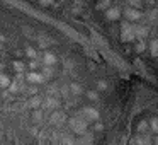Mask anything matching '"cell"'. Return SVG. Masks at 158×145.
<instances>
[{
    "mask_svg": "<svg viewBox=\"0 0 158 145\" xmlns=\"http://www.w3.org/2000/svg\"><path fill=\"white\" fill-rule=\"evenodd\" d=\"M60 94H61L65 99H68V97H70V87L68 86H63L61 89H60Z\"/></svg>",
    "mask_w": 158,
    "mask_h": 145,
    "instance_id": "obj_21",
    "label": "cell"
},
{
    "mask_svg": "<svg viewBox=\"0 0 158 145\" xmlns=\"http://www.w3.org/2000/svg\"><path fill=\"white\" fill-rule=\"evenodd\" d=\"M41 103H43V99L39 96H36V94H32V97L31 99H29V108H32V109H34V108H41Z\"/></svg>",
    "mask_w": 158,
    "mask_h": 145,
    "instance_id": "obj_12",
    "label": "cell"
},
{
    "mask_svg": "<svg viewBox=\"0 0 158 145\" xmlns=\"http://www.w3.org/2000/svg\"><path fill=\"white\" fill-rule=\"evenodd\" d=\"M102 128H104V125H102V123H97V125H95V130H97V131H100Z\"/></svg>",
    "mask_w": 158,
    "mask_h": 145,
    "instance_id": "obj_34",
    "label": "cell"
},
{
    "mask_svg": "<svg viewBox=\"0 0 158 145\" xmlns=\"http://www.w3.org/2000/svg\"><path fill=\"white\" fill-rule=\"evenodd\" d=\"M21 31H22V33H24V34H26V36H27V38H36V33H34V31H32V29H31V28H27V26H24V28H22V29H21Z\"/></svg>",
    "mask_w": 158,
    "mask_h": 145,
    "instance_id": "obj_18",
    "label": "cell"
},
{
    "mask_svg": "<svg viewBox=\"0 0 158 145\" xmlns=\"http://www.w3.org/2000/svg\"><path fill=\"white\" fill-rule=\"evenodd\" d=\"M41 106L44 108V109H51V111H53V109H58L60 101L56 99L55 96H48V97H46V99L41 103Z\"/></svg>",
    "mask_w": 158,
    "mask_h": 145,
    "instance_id": "obj_5",
    "label": "cell"
},
{
    "mask_svg": "<svg viewBox=\"0 0 158 145\" xmlns=\"http://www.w3.org/2000/svg\"><path fill=\"white\" fill-rule=\"evenodd\" d=\"M48 121H49V125L51 126H63V125L66 123V114L63 113V111H58V109H53V113L49 114V118H48Z\"/></svg>",
    "mask_w": 158,
    "mask_h": 145,
    "instance_id": "obj_2",
    "label": "cell"
},
{
    "mask_svg": "<svg viewBox=\"0 0 158 145\" xmlns=\"http://www.w3.org/2000/svg\"><path fill=\"white\" fill-rule=\"evenodd\" d=\"M0 97H2V94H0Z\"/></svg>",
    "mask_w": 158,
    "mask_h": 145,
    "instance_id": "obj_35",
    "label": "cell"
},
{
    "mask_svg": "<svg viewBox=\"0 0 158 145\" xmlns=\"http://www.w3.org/2000/svg\"><path fill=\"white\" fill-rule=\"evenodd\" d=\"M97 87H99V90H107V82H104V80H99Z\"/></svg>",
    "mask_w": 158,
    "mask_h": 145,
    "instance_id": "obj_27",
    "label": "cell"
},
{
    "mask_svg": "<svg viewBox=\"0 0 158 145\" xmlns=\"http://www.w3.org/2000/svg\"><path fill=\"white\" fill-rule=\"evenodd\" d=\"M133 31H134V36L138 39H146L150 36V31H148L146 26H138V24H133Z\"/></svg>",
    "mask_w": 158,
    "mask_h": 145,
    "instance_id": "obj_6",
    "label": "cell"
},
{
    "mask_svg": "<svg viewBox=\"0 0 158 145\" xmlns=\"http://www.w3.org/2000/svg\"><path fill=\"white\" fill-rule=\"evenodd\" d=\"M87 97H89L90 101H97L99 99V94H97L95 90H89V92H87Z\"/></svg>",
    "mask_w": 158,
    "mask_h": 145,
    "instance_id": "obj_23",
    "label": "cell"
},
{
    "mask_svg": "<svg viewBox=\"0 0 158 145\" xmlns=\"http://www.w3.org/2000/svg\"><path fill=\"white\" fill-rule=\"evenodd\" d=\"M41 73H43V77H44V79H51L55 72H53L51 65H44V68H43V72H41Z\"/></svg>",
    "mask_w": 158,
    "mask_h": 145,
    "instance_id": "obj_14",
    "label": "cell"
},
{
    "mask_svg": "<svg viewBox=\"0 0 158 145\" xmlns=\"http://www.w3.org/2000/svg\"><path fill=\"white\" fill-rule=\"evenodd\" d=\"M29 133H31L32 137H34V135H39V130H38V126H31V128H29Z\"/></svg>",
    "mask_w": 158,
    "mask_h": 145,
    "instance_id": "obj_30",
    "label": "cell"
},
{
    "mask_svg": "<svg viewBox=\"0 0 158 145\" xmlns=\"http://www.w3.org/2000/svg\"><path fill=\"white\" fill-rule=\"evenodd\" d=\"M26 79H27V82L29 84H36V86H38V84H43L44 82V77H43V73H39V72H34V70H32L31 73H29L27 77H26Z\"/></svg>",
    "mask_w": 158,
    "mask_h": 145,
    "instance_id": "obj_8",
    "label": "cell"
},
{
    "mask_svg": "<svg viewBox=\"0 0 158 145\" xmlns=\"http://www.w3.org/2000/svg\"><path fill=\"white\" fill-rule=\"evenodd\" d=\"M129 4H131V5H136V7H139L141 2H139V0H129Z\"/></svg>",
    "mask_w": 158,
    "mask_h": 145,
    "instance_id": "obj_31",
    "label": "cell"
},
{
    "mask_svg": "<svg viewBox=\"0 0 158 145\" xmlns=\"http://www.w3.org/2000/svg\"><path fill=\"white\" fill-rule=\"evenodd\" d=\"M80 11H82V5H80V4H75V5L72 7V12H73V14H78Z\"/></svg>",
    "mask_w": 158,
    "mask_h": 145,
    "instance_id": "obj_29",
    "label": "cell"
},
{
    "mask_svg": "<svg viewBox=\"0 0 158 145\" xmlns=\"http://www.w3.org/2000/svg\"><path fill=\"white\" fill-rule=\"evenodd\" d=\"M144 50H146V45H144V39H139V43H138V46H136V51L143 53Z\"/></svg>",
    "mask_w": 158,
    "mask_h": 145,
    "instance_id": "obj_24",
    "label": "cell"
},
{
    "mask_svg": "<svg viewBox=\"0 0 158 145\" xmlns=\"http://www.w3.org/2000/svg\"><path fill=\"white\" fill-rule=\"evenodd\" d=\"M14 68H15V72H19V73H21L22 70H24V63H21V62H15V63H14Z\"/></svg>",
    "mask_w": 158,
    "mask_h": 145,
    "instance_id": "obj_25",
    "label": "cell"
},
{
    "mask_svg": "<svg viewBox=\"0 0 158 145\" xmlns=\"http://www.w3.org/2000/svg\"><path fill=\"white\" fill-rule=\"evenodd\" d=\"M107 9V7H106ZM106 17L109 19V21H117V19L121 17V9L117 7V5H114V7H109L106 11Z\"/></svg>",
    "mask_w": 158,
    "mask_h": 145,
    "instance_id": "obj_7",
    "label": "cell"
},
{
    "mask_svg": "<svg viewBox=\"0 0 158 145\" xmlns=\"http://www.w3.org/2000/svg\"><path fill=\"white\" fill-rule=\"evenodd\" d=\"M109 4H110V0H99V7H109Z\"/></svg>",
    "mask_w": 158,
    "mask_h": 145,
    "instance_id": "obj_28",
    "label": "cell"
},
{
    "mask_svg": "<svg viewBox=\"0 0 158 145\" xmlns=\"http://www.w3.org/2000/svg\"><path fill=\"white\" fill-rule=\"evenodd\" d=\"M70 94H73V96H82L83 94V89H82V86H80V84H70Z\"/></svg>",
    "mask_w": 158,
    "mask_h": 145,
    "instance_id": "obj_11",
    "label": "cell"
},
{
    "mask_svg": "<svg viewBox=\"0 0 158 145\" xmlns=\"http://www.w3.org/2000/svg\"><path fill=\"white\" fill-rule=\"evenodd\" d=\"M150 51H151V56H156V55H158V51H156V39H155V38H151Z\"/></svg>",
    "mask_w": 158,
    "mask_h": 145,
    "instance_id": "obj_19",
    "label": "cell"
},
{
    "mask_svg": "<svg viewBox=\"0 0 158 145\" xmlns=\"http://www.w3.org/2000/svg\"><path fill=\"white\" fill-rule=\"evenodd\" d=\"M150 128H151V133L153 135H156L158 133V123H156V118H151V121H150Z\"/></svg>",
    "mask_w": 158,
    "mask_h": 145,
    "instance_id": "obj_15",
    "label": "cell"
},
{
    "mask_svg": "<svg viewBox=\"0 0 158 145\" xmlns=\"http://www.w3.org/2000/svg\"><path fill=\"white\" fill-rule=\"evenodd\" d=\"M26 53H27V56H31V58H39V55H38V50L31 48V46H27V48H26Z\"/></svg>",
    "mask_w": 158,
    "mask_h": 145,
    "instance_id": "obj_17",
    "label": "cell"
},
{
    "mask_svg": "<svg viewBox=\"0 0 158 145\" xmlns=\"http://www.w3.org/2000/svg\"><path fill=\"white\" fill-rule=\"evenodd\" d=\"M43 62H41V65H55L56 63V56L53 55V53H43Z\"/></svg>",
    "mask_w": 158,
    "mask_h": 145,
    "instance_id": "obj_10",
    "label": "cell"
},
{
    "mask_svg": "<svg viewBox=\"0 0 158 145\" xmlns=\"http://www.w3.org/2000/svg\"><path fill=\"white\" fill-rule=\"evenodd\" d=\"M124 17H126L127 21L134 22V21H139V19L143 17V14H141V12L138 11V9L129 7V9H124Z\"/></svg>",
    "mask_w": 158,
    "mask_h": 145,
    "instance_id": "obj_4",
    "label": "cell"
},
{
    "mask_svg": "<svg viewBox=\"0 0 158 145\" xmlns=\"http://www.w3.org/2000/svg\"><path fill=\"white\" fill-rule=\"evenodd\" d=\"M36 38L39 39V46H43V48H44V46H48L49 43H51V39L44 38V34H41V36H36Z\"/></svg>",
    "mask_w": 158,
    "mask_h": 145,
    "instance_id": "obj_16",
    "label": "cell"
},
{
    "mask_svg": "<svg viewBox=\"0 0 158 145\" xmlns=\"http://www.w3.org/2000/svg\"><path fill=\"white\" fill-rule=\"evenodd\" d=\"M31 120H32V123H36V125H41L43 121H44V113H43L41 108H34V111L31 113Z\"/></svg>",
    "mask_w": 158,
    "mask_h": 145,
    "instance_id": "obj_9",
    "label": "cell"
},
{
    "mask_svg": "<svg viewBox=\"0 0 158 145\" xmlns=\"http://www.w3.org/2000/svg\"><path fill=\"white\" fill-rule=\"evenodd\" d=\"M10 82H12V80H10V77H9V75H5V73H0V87H2V89H7Z\"/></svg>",
    "mask_w": 158,
    "mask_h": 145,
    "instance_id": "obj_13",
    "label": "cell"
},
{
    "mask_svg": "<svg viewBox=\"0 0 158 145\" xmlns=\"http://www.w3.org/2000/svg\"><path fill=\"white\" fill-rule=\"evenodd\" d=\"M138 131H139V133H148V123L146 121H141V123L138 125Z\"/></svg>",
    "mask_w": 158,
    "mask_h": 145,
    "instance_id": "obj_20",
    "label": "cell"
},
{
    "mask_svg": "<svg viewBox=\"0 0 158 145\" xmlns=\"http://www.w3.org/2000/svg\"><path fill=\"white\" fill-rule=\"evenodd\" d=\"M80 116H83L87 121H99V111L94 109V108H83L82 113H80Z\"/></svg>",
    "mask_w": 158,
    "mask_h": 145,
    "instance_id": "obj_3",
    "label": "cell"
},
{
    "mask_svg": "<svg viewBox=\"0 0 158 145\" xmlns=\"http://www.w3.org/2000/svg\"><path fill=\"white\" fill-rule=\"evenodd\" d=\"M43 5H49V4H53V0H39Z\"/></svg>",
    "mask_w": 158,
    "mask_h": 145,
    "instance_id": "obj_33",
    "label": "cell"
},
{
    "mask_svg": "<svg viewBox=\"0 0 158 145\" xmlns=\"http://www.w3.org/2000/svg\"><path fill=\"white\" fill-rule=\"evenodd\" d=\"M87 123H89V121H87L83 116H75V118H70L68 126H70V130H72L73 133L82 135L83 131H87Z\"/></svg>",
    "mask_w": 158,
    "mask_h": 145,
    "instance_id": "obj_1",
    "label": "cell"
},
{
    "mask_svg": "<svg viewBox=\"0 0 158 145\" xmlns=\"http://www.w3.org/2000/svg\"><path fill=\"white\" fill-rule=\"evenodd\" d=\"M148 17H150L151 24H155V21H156V11H155V9H151V11L148 12Z\"/></svg>",
    "mask_w": 158,
    "mask_h": 145,
    "instance_id": "obj_22",
    "label": "cell"
},
{
    "mask_svg": "<svg viewBox=\"0 0 158 145\" xmlns=\"http://www.w3.org/2000/svg\"><path fill=\"white\" fill-rule=\"evenodd\" d=\"M65 67H66V68H72V67H73L72 60H66V62H65Z\"/></svg>",
    "mask_w": 158,
    "mask_h": 145,
    "instance_id": "obj_32",
    "label": "cell"
},
{
    "mask_svg": "<svg viewBox=\"0 0 158 145\" xmlns=\"http://www.w3.org/2000/svg\"><path fill=\"white\" fill-rule=\"evenodd\" d=\"M24 90H27L29 94H36L38 92V87H36V84H31V86H29L27 89H24Z\"/></svg>",
    "mask_w": 158,
    "mask_h": 145,
    "instance_id": "obj_26",
    "label": "cell"
}]
</instances>
